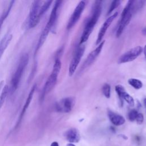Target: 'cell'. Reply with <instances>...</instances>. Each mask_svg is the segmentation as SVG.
<instances>
[{
  "mask_svg": "<svg viewBox=\"0 0 146 146\" xmlns=\"http://www.w3.org/2000/svg\"><path fill=\"white\" fill-rule=\"evenodd\" d=\"M128 83L130 86H131L133 88L136 90H139L143 87V83L141 81L137 79H135V78L129 79L128 80Z\"/></svg>",
  "mask_w": 146,
  "mask_h": 146,
  "instance_id": "19",
  "label": "cell"
},
{
  "mask_svg": "<svg viewBox=\"0 0 146 146\" xmlns=\"http://www.w3.org/2000/svg\"><path fill=\"white\" fill-rule=\"evenodd\" d=\"M85 47L84 46H79L75 50L69 66L68 74L70 76H72L74 75L83 55Z\"/></svg>",
  "mask_w": 146,
  "mask_h": 146,
  "instance_id": "8",
  "label": "cell"
},
{
  "mask_svg": "<svg viewBox=\"0 0 146 146\" xmlns=\"http://www.w3.org/2000/svg\"><path fill=\"white\" fill-rule=\"evenodd\" d=\"M143 52H144V55L145 58V59H146V44L144 46V48L143 49Z\"/></svg>",
  "mask_w": 146,
  "mask_h": 146,
  "instance_id": "25",
  "label": "cell"
},
{
  "mask_svg": "<svg viewBox=\"0 0 146 146\" xmlns=\"http://www.w3.org/2000/svg\"><path fill=\"white\" fill-rule=\"evenodd\" d=\"M117 15H118V12H115L114 14H113L110 17H109L105 21L104 23L102 25V26L99 31V33L98 34V37H97V39L96 40V45H98L102 41V39H103L104 35L106 34V33L107 29H108V27H110L111 24L112 23V22L115 19V18H116Z\"/></svg>",
  "mask_w": 146,
  "mask_h": 146,
  "instance_id": "10",
  "label": "cell"
},
{
  "mask_svg": "<svg viewBox=\"0 0 146 146\" xmlns=\"http://www.w3.org/2000/svg\"><path fill=\"white\" fill-rule=\"evenodd\" d=\"M115 91L117 93L120 100H125L130 106L133 107L135 104L133 98L127 92L124 87L120 84L116 85L115 86Z\"/></svg>",
  "mask_w": 146,
  "mask_h": 146,
  "instance_id": "12",
  "label": "cell"
},
{
  "mask_svg": "<svg viewBox=\"0 0 146 146\" xmlns=\"http://www.w3.org/2000/svg\"><path fill=\"white\" fill-rule=\"evenodd\" d=\"M29 56L28 54H23L19 59L17 69L11 80V91L14 92L18 88L22 76L29 62Z\"/></svg>",
  "mask_w": 146,
  "mask_h": 146,
  "instance_id": "4",
  "label": "cell"
},
{
  "mask_svg": "<svg viewBox=\"0 0 146 146\" xmlns=\"http://www.w3.org/2000/svg\"><path fill=\"white\" fill-rule=\"evenodd\" d=\"M138 124H141L144 121V116L141 113H138L136 120H135Z\"/></svg>",
  "mask_w": 146,
  "mask_h": 146,
  "instance_id": "24",
  "label": "cell"
},
{
  "mask_svg": "<svg viewBox=\"0 0 146 146\" xmlns=\"http://www.w3.org/2000/svg\"><path fill=\"white\" fill-rule=\"evenodd\" d=\"M86 6V3L83 1H80L76 7L75 8L67 25V29L68 30L72 28L75 25L79 20L82 13L83 12Z\"/></svg>",
  "mask_w": 146,
  "mask_h": 146,
  "instance_id": "9",
  "label": "cell"
},
{
  "mask_svg": "<svg viewBox=\"0 0 146 146\" xmlns=\"http://www.w3.org/2000/svg\"><path fill=\"white\" fill-rule=\"evenodd\" d=\"M104 43H105V40H103L98 44V46L96 47V48L94 50H93L89 54V55L87 56V58L86 59V60L84 61L82 66H83L82 69H85L86 67L90 66L95 61V60L96 59V58L99 56L100 52L102 51V50L103 47Z\"/></svg>",
  "mask_w": 146,
  "mask_h": 146,
  "instance_id": "11",
  "label": "cell"
},
{
  "mask_svg": "<svg viewBox=\"0 0 146 146\" xmlns=\"http://www.w3.org/2000/svg\"><path fill=\"white\" fill-rule=\"evenodd\" d=\"M64 136L66 139L70 143H78L80 140V134L77 129L72 128L66 131Z\"/></svg>",
  "mask_w": 146,
  "mask_h": 146,
  "instance_id": "14",
  "label": "cell"
},
{
  "mask_svg": "<svg viewBox=\"0 0 146 146\" xmlns=\"http://www.w3.org/2000/svg\"><path fill=\"white\" fill-rule=\"evenodd\" d=\"M143 48L140 46H136L131 48L123 54L118 59V63L122 64L132 62L136 59L142 52Z\"/></svg>",
  "mask_w": 146,
  "mask_h": 146,
  "instance_id": "7",
  "label": "cell"
},
{
  "mask_svg": "<svg viewBox=\"0 0 146 146\" xmlns=\"http://www.w3.org/2000/svg\"><path fill=\"white\" fill-rule=\"evenodd\" d=\"M66 146H75V145H74L72 143H69V144H67Z\"/></svg>",
  "mask_w": 146,
  "mask_h": 146,
  "instance_id": "28",
  "label": "cell"
},
{
  "mask_svg": "<svg viewBox=\"0 0 146 146\" xmlns=\"http://www.w3.org/2000/svg\"><path fill=\"white\" fill-rule=\"evenodd\" d=\"M9 92V87L7 85H5L3 86V89L2 90L1 94L0 95V109L1 108L2 106H3L5 100L7 96V94Z\"/></svg>",
  "mask_w": 146,
  "mask_h": 146,
  "instance_id": "18",
  "label": "cell"
},
{
  "mask_svg": "<svg viewBox=\"0 0 146 146\" xmlns=\"http://www.w3.org/2000/svg\"><path fill=\"white\" fill-rule=\"evenodd\" d=\"M102 12V1H95L94 7L92 10L91 15L88 21L86 22L84 28L83 29L81 38L80 39L79 44H82L86 42L90 35H91L92 30H94Z\"/></svg>",
  "mask_w": 146,
  "mask_h": 146,
  "instance_id": "1",
  "label": "cell"
},
{
  "mask_svg": "<svg viewBox=\"0 0 146 146\" xmlns=\"http://www.w3.org/2000/svg\"><path fill=\"white\" fill-rule=\"evenodd\" d=\"M41 5L42 1H35L31 4L27 21V26L29 28H34L39 22L42 17L40 14Z\"/></svg>",
  "mask_w": 146,
  "mask_h": 146,
  "instance_id": "5",
  "label": "cell"
},
{
  "mask_svg": "<svg viewBox=\"0 0 146 146\" xmlns=\"http://www.w3.org/2000/svg\"><path fill=\"white\" fill-rule=\"evenodd\" d=\"M61 3H62L61 1H55L54 7L51 10L48 21L46 25L45 26L44 28L43 29V30L40 34V36L39 37V39L36 49H35V52H36L38 51V50L40 48V47H42V46L45 42V40L48 35L50 31L51 30V29L52 28V27L54 26L55 23H56L57 18H58V10L60 6Z\"/></svg>",
  "mask_w": 146,
  "mask_h": 146,
  "instance_id": "2",
  "label": "cell"
},
{
  "mask_svg": "<svg viewBox=\"0 0 146 146\" xmlns=\"http://www.w3.org/2000/svg\"><path fill=\"white\" fill-rule=\"evenodd\" d=\"M12 35L8 33L6 34L2 39L1 41L0 42V58L1 57L2 55L3 54V52L7 47L9 44L10 43L11 39H12Z\"/></svg>",
  "mask_w": 146,
  "mask_h": 146,
  "instance_id": "17",
  "label": "cell"
},
{
  "mask_svg": "<svg viewBox=\"0 0 146 146\" xmlns=\"http://www.w3.org/2000/svg\"><path fill=\"white\" fill-rule=\"evenodd\" d=\"M50 146H59V144H58V142H56V141H54V142H52V143H51V144Z\"/></svg>",
  "mask_w": 146,
  "mask_h": 146,
  "instance_id": "26",
  "label": "cell"
},
{
  "mask_svg": "<svg viewBox=\"0 0 146 146\" xmlns=\"http://www.w3.org/2000/svg\"><path fill=\"white\" fill-rule=\"evenodd\" d=\"M36 87V85L34 84L33 86V87L31 88V90H30V92L29 94V95H28V96H27V98L26 99L25 103V104L23 106V107L22 108V112H21V113L20 114V116L19 117V119H18V122L17 123L16 127H17L20 124L22 119H23V116H24L26 110H27V108H28V107L29 106V104H30L31 101V100H32V99L33 98V95H34V94L35 92V90Z\"/></svg>",
  "mask_w": 146,
  "mask_h": 146,
  "instance_id": "15",
  "label": "cell"
},
{
  "mask_svg": "<svg viewBox=\"0 0 146 146\" xmlns=\"http://www.w3.org/2000/svg\"><path fill=\"white\" fill-rule=\"evenodd\" d=\"M61 66L62 63L60 59L59 58H56L55 60L52 72L43 86L41 94V98L43 99H44V96L48 94L55 87L57 82L58 75L61 69Z\"/></svg>",
  "mask_w": 146,
  "mask_h": 146,
  "instance_id": "3",
  "label": "cell"
},
{
  "mask_svg": "<svg viewBox=\"0 0 146 146\" xmlns=\"http://www.w3.org/2000/svg\"><path fill=\"white\" fill-rule=\"evenodd\" d=\"M120 3V1H113L111 2V4L109 8V10L107 13V15H110V14H111L112 13V11L119 6Z\"/></svg>",
  "mask_w": 146,
  "mask_h": 146,
  "instance_id": "22",
  "label": "cell"
},
{
  "mask_svg": "<svg viewBox=\"0 0 146 146\" xmlns=\"http://www.w3.org/2000/svg\"><path fill=\"white\" fill-rule=\"evenodd\" d=\"M144 106H145V109H146V98H145L144 99Z\"/></svg>",
  "mask_w": 146,
  "mask_h": 146,
  "instance_id": "29",
  "label": "cell"
},
{
  "mask_svg": "<svg viewBox=\"0 0 146 146\" xmlns=\"http://www.w3.org/2000/svg\"><path fill=\"white\" fill-rule=\"evenodd\" d=\"M133 11H131L129 13H128L127 15L121 17L120 22H119L117 29L116 32V36L119 38L123 32L124 30L126 27V26L129 24V22L131 21V19L132 17Z\"/></svg>",
  "mask_w": 146,
  "mask_h": 146,
  "instance_id": "13",
  "label": "cell"
},
{
  "mask_svg": "<svg viewBox=\"0 0 146 146\" xmlns=\"http://www.w3.org/2000/svg\"><path fill=\"white\" fill-rule=\"evenodd\" d=\"M102 92L106 98H110L111 96V87L108 83H105L102 87Z\"/></svg>",
  "mask_w": 146,
  "mask_h": 146,
  "instance_id": "21",
  "label": "cell"
},
{
  "mask_svg": "<svg viewBox=\"0 0 146 146\" xmlns=\"http://www.w3.org/2000/svg\"><path fill=\"white\" fill-rule=\"evenodd\" d=\"M141 32H142V34H143V35H146V27H144V28L142 30Z\"/></svg>",
  "mask_w": 146,
  "mask_h": 146,
  "instance_id": "27",
  "label": "cell"
},
{
  "mask_svg": "<svg viewBox=\"0 0 146 146\" xmlns=\"http://www.w3.org/2000/svg\"><path fill=\"white\" fill-rule=\"evenodd\" d=\"M138 114V112L136 110H131L128 115V119L131 121H133L136 120V116Z\"/></svg>",
  "mask_w": 146,
  "mask_h": 146,
  "instance_id": "23",
  "label": "cell"
},
{
  "mask_svg": "<svg viewBox=\"0 0 146 146\" xmlns=\"http://www.w3.org/2000/svg\"><path fill=\"white\" fill-rule=\"evenodd\" d=\"M14 2V1H11V3H10V5H9L7 9H6V11H4V13H3V14L2 15L1 18H0V30H1V27L2 26V24H3V22L4 21V20L6 19V18L7 17L8 14H9V12L11 9V7L13 6V3Z\"/></svg>",
  "mask_w": 146,
  "mask_h": 146,
  "instance_id": "20",
  "label": "cell"
},
{
  "mask_svg": "<svg viewBox=\"0 0 146 146\" xmlns=\"http://www.w3.org/2000/svg\"><path fill=\"white\" fill-rule=\"evenodd\" d=\"M75 103L74 97H67L62 99L55 105V109L58 112L68 113L71 111Z\"/></svg>",
  "mask_w": 146,
  "mask_h": 146,
  "instance_id": "6",
  "label": "cell"
},
{
  "mask_svg": "<svg viewBox=\"0 0 146 146\" xmlns=\"http://www.w3.org/2000/svg\"><path fill=\"white\" fill-rule=\"evenodd\" d=\"M107 114L110 120L115 125H121L124 124L125 121V120L123 116L116 113L111 110H108Z\"/></svg>",
  "mask_w": 146,
  "mask_h": 146,
  "instance_id": "16",
  "label": "cell"
}]
</instances>
